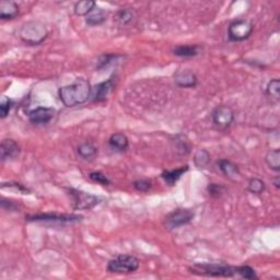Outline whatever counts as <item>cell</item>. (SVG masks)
<instances>
[{
  "label": "cell",
  "instance_id": "5b68a950",
  "mask_svg": "<svg viewBox=\"0 0 280 280\" xmlns=\"http://www.w3.org/2000/svg\"><path fill=\"white\" fill-rule=\"evenodd\" d=\"M82 216L78 214H66V213H40L27 216L26 220L32 222H43L49 225H71L82 220Z\"/></svg>",
  "mask_w": 280,
  "mask_h": 280
},
{
  "label": "cell",
  "instance_id": "7c38bea8",
  "mask_svg": "<svg viewBox=\"0 0 280 280\" xmlns=\"http://www.w3.org/2000/svg\"><path fill=\"white\" fill-rule=\"evenodd\" d=\"M1 161L12 160L20 155V146L13 139H3L1 141Z\"/></svg>",
  "mask_w": 280,
  "mask_h": 280
},
{
  "label": "cell",
  "instance_id": "9a60e30c",
  "mask_svg": "<svg viewBox=\"0 0 280 280\" xmlns=\"http://www.w3.org/2000/svg\"><path fill=\"white\" fill-rule=\"evenodd\" d=\"M218 165H219V169L221 170L222 173L225 174L229 180L237 181L240 179L241 173H240L239 167H237L233 162L222 159V160L218 161Z\"/></svg>",
  "mask_w": 280,
  "mask_h": 280
},
{
  "label": "cell",
  "instance_id": "6da1fadb",
  "mask_svg": "<svg viewBox=\"0 0 280 280\" xmlns=\"http://www.w3.org/2000/svg\"><path fill=\"white\" fill-rule=\"evenodd\" d=\"M92 87L86 79H77L71 85L65 86L58 90V96L66 107H74L86 103L91 97Z\"/></svg>",
  "mask_w": 280,
  "mask_h": 280
},
{
  "label": "cell",
  "instance_id": "44dd1931",
  "mask_svg": "<svg viewBox=\"0 0 280 280\" xmlns=\"http://www.w3.org/2000/svg\"><path fill=\"white\" fill-rule=\"evenodd\" d=\"M173 54L180 57H194L199 54V46L197 45H180L173 49Z\"/></svg>",
  "mask_w": 280,
  "mask_h": 280
},
{
  "label": "cell",
  "instance_id": "4316f807",
  "mask_svg": "<svg viewBox=\"0 0 280 280\" xmlns=\"http://www.w3.org/2000/svg\"><path fill=\"white\" fill-rule=\"evenodd\" d=\"M116 20L120 25H128L134 20V13L128 9H122L116 15Z\"/></svg>",
  "mask_w": 280,
  "mask_h": 280
},
{
  "label": "cell",
  "instance_id": "83f0119b",
  "mask_svg": "<svg viewBox=\"0 0 280 280\" xmlns=\"http://www.w3.org/2000/svg\"><path fill=\"white\" fill-rule=\"evenodd\" d=\"M12 106H13V102L10 99H8V97L3 96L1 100V103H0V117H1L2 119L6 118L9 114V112L11 111Z\"/></svg>",
  "mask_w": 280,
  "mask_h": 280
},
{
  "label": "cell",
  "instance_id": "f546056e",
  "mask_svg": "<svg viewBox=\"0 0 280 280\" xmlns=\"http://www.w3.org/2000/svg\"><path fill=\"white\" fill-rule=\"evenodd\" d=\"M120 56L118 55H103L101 56L99 62H97V69H103L106 68L109 65L113 64V62H115L116 58H119Z\"/></svg>",
  "mask_w": 280,
  "mask_h": 280
},
{
  "label": "cell",
  "instance_id": "2e32d148",
  "mask_svg": "<svg viewBox=\"0 0 280 280\" xmlns=\"http://www.w3.org/2000/svg\"><path fill=\"white\" fill-rule=\"evenodd\" d=\"M19 15V6L15 1L3 0L0 2V18L2 20H11Z\"/></svg>",
  "mask_w": 280,
  "mask_h": 280
},
{
  "label": "cell",
  "instance_id": "3957f363",
  "mask_svg": "<svg viewBox=\"0 0 280 280\" xmlns=\"http://www.w3.org/2000/svg\"><path fill=\"white\" fill-rule=\"evenodd\" d=\"M190 273L197 276L207 277H225L231 278L235 275V267L229 266L227 264H195L189 267Z\"/></svg>",
  "mask_w": 280,
  "mask_h": 280
},
{
  "label": "cell",
  "instance_id": "7402d4cb",
  "mask_svg": "<svg viewBox=\"0 0 280 280\" xmlns=\"http://www.w3.org/2000/svg\"><path fill=\"white\" fill-rule=\"evenodd\" d=\"M266 163L269 166V169H272L276 172H279L280 170V150L279 149H274L270 150L266 155Z\"/></svg>",
  "mask_w": 280,
  "mask_h": 280
},
{
  "label": "cell",
  "instance_id": "ffe728a7",
  "mask_svg": "<svg viewBox=\"0 0 280 280\" xmlns=\"http://www.w3.org/2000/svg\"><path fill=\"white\" fill-rule=\"evenodd\" d=\"M96 7L95 1H92V0H82V1H79L74 3L73 11L77 16H88L93 9Z\"/></svg>",
  "mask_w": 280,
  "mask_h": 280
},
{
  "label": "cell",
  "instance_id": "8992f818",
  "mask_svg": "<svg viewBox=\"0 0 280 280\" xmlns=\"http://www.w3.org/2000/svg\"><path fill=\"white\" fill-rule=\"evenodd\" d=\"M72 200V207L76 210H90L100 203V198L76 188H66Z\"/></svg>",
  "mask_w": 280,
  "mask_h": 280
},
{
  "label": "cell",
  "instance_id": "9c48e42d",
  "mask_svg": "<svg viewBox=\"0 0 280 280\" xmlns=\"http://www.w3.org/2000/svg\"><path fill=\"white\" fill-rule=\"evenodd\" d=\"M212 123L218 129L225 130L231 126L234 120V112L226 105L217 106L212 112Z\"/></svg>",
  "mask_w": 280,
  "mask_h": 280
},
{
  "label": "cell",
  "instance_id": "52a82bcc",
  "mask_svg": "<svg viewBox=\"0 0 280 280\" xmlns=\"http://www.w3.org/2000/svg\"><path fill=\"white\" fill-rule=\"evenodd\" d=\"M195 213L192 209L179 208L170 212L164 219V226L169 230L180 228L182 226L188 225L193 220Z\"/></svg>",
  "mask_w": 280,
  "mask_h": 280
},
{
  "label": "cell",
  "instance_id": "cb8c5ba5",
  "mask_svg": "<svg viewBox=\"0 0 280 280\" xmlns=\"http://www.w3.org/2000/svg\"><path fill=\"white\" fill-rule=\"evenodd\" d=\"M266 188V185L264 183V181H262L260 179H257V177H253L249 181V184H247V189L250 190L252 194H256L259 195L262 194Z\"/></svg>",
  "mask_w": 280,
  "mask_h": 280
},
{
  "label": "cell",
  "instance_id": "836d02e7",
  "mask_svg": "<svg viewBox=\"0 0 280 280\" xmlns=\"http://www.w3.org/2000/svg\"><path fill=\"white\" fill-rule=\"evenodd\" d=\"M273 182H274L275 187H276V188H279V187H280V177H279V176L275 177V179L273 180Z\"/></svg>",
  "mask_w": 280,
  "mask_h": 280
},
{
  "label": "cell",
  "instance_id": "7a4b0ae2",
  "mask_svg": "<svg viewBox=\"0 0 280 280\" xmlns=\"http://www.w3.org/2000/svg\"><path fill=\"white\" fill-rule=\"evenodd\" d=\"M19 36L26 44L40 45L47 39L48 31L42 22L29 21L21 26Z\"/></svg>",
  "mask_w": 280,
  "mask_h": 280
},
{
  "label": "cell",
  "instance_id": "4dcf8cb0",
  "mask_svg": "<svg viewBox=\"0 0 280 280\" xmlns=\"http://www.w3.org/2000/svg\"><path fill=\"white\" fill-rule=\"evenodd\" d=\"M225 186H222V185H219V184H216V183H211V184H209L208 185V193L210 196H212V197L214 198H218V197H220V196L223 194V192H225Z\"/></svg>",
  "mask_w": 280,
  "mask_h": 280
},
{
  "label": "cell",
  "instance_id": "484cf974",
  "mask_svg": "<svg viewBox=\"0 0 280 280\" xmlns=\"http://www.w3.org/2000/svg\"><path fill=\"white\" fill-rule=\"evenodd\" d=\"M235 274H237L240 277L244 279H257V275H256L255 270L246 265L237 266V267H235Z\"/></svg>",
  "mask_w": 280,
  "mask_h": 280
},
{
  "label": "cell",
  "instance_id": "4fadbf2b",
  "mask_svg": "<svg viewBox=\"0 0 280 280\" xmlns=\"http://www.w3.org/2000/svg\"><path fill=\"white\" fill-rule=\"evenodd\" d=\"M174 81L182 88H194L197 86V77L189 70H179L174 74Z\"/></svg>",
  "mask_w": 280,
  "mask_h": 280
},
{
  "label": "cell",
  "instance_id": "30bf717a",
  "mask_svg": "<svg viewBox=\"0 0 280 280\" xmlns=\"http://www.w3.org/2000/svg\"><path fill=\"white\" fill-rule=\"evenodd\" d=\"M55 115V110L50 107H36L29 113V120L34 125H45L48 124L53 119Z\"/></svg>",
  "mask_w": 280,
  "mask_h": 280
},
{
  "label": "cell",
  "instance_id": "1f68e13d",
  "mask_svg": "<svg viewBox=\"0 0 280 280\" xmlns=\"http://www.w3.org/2000/svg\"><path fill=\"white\" fill-rule=\"evenodd\" d=\"M134 187L138 192H148L151 187V183L147 180H138L134 182Z\"/></svg>",
  "mask_w": 280,
  "mask_h": 280
},
{
  "label": "cell",
  "instance_id": "d6a6232c",
  "mask_svg": "<svg viewBox=\"0 0 280 280\" xmlns=\"http://www.w3.org/2000/svg\"><path fill=\"white\" fill-rule=\"evenodd\" d=\"M6 187L8 188H13L16 190V192L19 193H22V194H30V190L27 189L26 187H24L22 184L20 183H3L1 185V188L4 189Z\"/></svg>",
  "mask_w": 280,
  "mask_h": 280
},
{
  "label": "cell",
  "instance_id": "5bb4252c",
  "mask_svg": "<svg viewBox=\"0 0 280 280\" xmlns=\"http://www.w3.org/2000/svg\"><path fill=\"white\" fill-rule=\"evenodd\" d=\"M109 146L113 151L124 152L128 149V138L122 133H115L109 139Z\"/></svg>",
  "mask_w": 280,
  "mask_h": 280
},
{
  "label": "cell",
  "instance_id": "603a6c76",
  "mask_svg": "<svg viewBox=\"0 0 280 280\" xmlns=\"http://www.w3.org/2000/svg\"><path fill=\"white\" fill-rule=\"evenodd\" d=\"M210 162V153L205 149H199L194 156V163L198 169H205Z\"/></svg>",
  "mask_w": 280,
  "mask_h": 280
},
{
  "label": "cell",
  "instance_id": "8fae6325",
  "mask_svg": "<svg viewBox=\"0 0 280 280\" xmlns=\"http://www.w3.org/2000/svg\"><path fill=\"white\" fill-rule=\"evenodd\" d=\"M114 89V78L112 77L109 80L103 81L92 88L91 97L93 102H102L106 100L112 90Z\"/></svg>",
  "mask_w": 280,
  "mask_h": 280
},
{
  "label": "cell",
  "instance_id": "d4e9b609",
  "mask_svg": "<svg viewBox=\"0 0 280 280\" xmlns=\"http://www.w3.org/2000/svg\"><path fill=\"white\" fill-rule=\"evenodd\" d=\"M279 88H280V82L278 79H274V80L269 81V83L267 85V88H266V93L269 97H272L273 100L278 101L280 94H279Z\"/></svg>",
  "mask_w": 280,
  "mask_h": 280
},
{
  "label": "cell",
  "instance_id": "ba28073f",
  "mask_svg": "<svg viewBox=\"0 0 280 280\" xmlns=\"http://www.w3.org/2000/svg\"><path fill=\"white\" fill-rule=\"evenodd\" d=\"M253 23L251 21L245 20V19H239V20L233 21L229 25V39L232 42H242L249 39L252 32H253Z\"/></svg>",
  "mask_w": 280,
  "mask_h": 280
},
{
  "label": "cell",
  "instance_id": "d6986e66",
  "mask_svg": "<svg viewBox=\"0 0 280 280\" xmlns=\"http://www.w3.org/2000/svg\"><path fill=\"white\" fill-rule=\"evenodd\" d=\"M77 151L78 155L85 160H91L97 155V148L91 141H85L79 144Z\"/></svg>",
  "mask_w": 280,
  "mask_h": 280
},
{
  "label": "cell",
  "instance_id": "ac0fdd59",
  "mask_svg": "<svg viewBox=\"0 0 280 280\" xmlns=\"http://www.w3.org/2000/svg\"><path fill=\"white\" fill-rule=\"evenodd\" d=\"M106 17H107V13L105 12V10H103V9L100 7H95L87 16L86 22H87V24L90 26L100 25L106 20Z\"/></svg>",
  "mask_w": 280,
  "mask_h": 280
},
{
  "label": "cell",
  "instance_id": "e0dca14e",
  "mask_svg": "<svg viewBox=\"0 0 280 280\" xmlns=\"http://www.w3.org/2000/svg\"><path fill=\"white\" fill-rule=\"evenodd\" d=\"M187 171H188V165H184V166L180 167V169L164 171L161 174V177L163 180H164V182L167 185L173 186V185H175L176 182L181 179L182 175H184Z\"/></svg>",
  "mask_w": 280,
  "mask_h": 280
},
{
  "label": "cell",
  "instance_id": "f1b7e54d",
  "mask_svg": "<svg viewBox=\"0 0 280 280\" xmlns=\"http://www.w3.org/2000/svg\"><path fill=\"white\" fill-rule=\"evenodd\" d=\"M89 177H90L93 182H95V183L101 184L103 186H107L111 184V181L109 177H107L105 174L101 173V172H91V173L89 174Z\"/></svg>",
  "mask_w": 280,
  "mask_h": 280
},
{
  "label": "cell",
  "instance_id": "277c9868",
  "mask_svg": "<svg viewBox=\"0 0 280 280\" xmlns=\"http://www.w3.org/2000/svg\"><path fill=\"white\" fill-rule=\"evenodd\" d=\"M140 262L133 255H118L107 264V272L112 274H130L139 268Z\"/></svg>",
  "mask_w": 280,
  "mask_h": 280
}]
</instances>
